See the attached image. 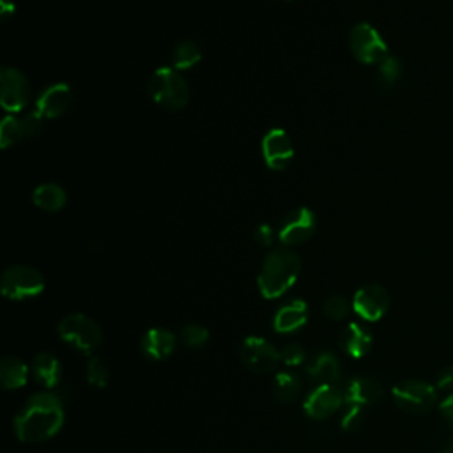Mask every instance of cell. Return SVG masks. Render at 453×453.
<instances>
[{"mask_svg":"<svg viewBox=\"0 0 453 453\" xmlns=\"http://www.w3.org/2000/svg\"><path fill=\"white\" fill-rule=\"evenodd\" d=\"M435 388L439 391H453V366H446L439 372Z\"/></svg>","mask_w":453,"mask_h":453,"instance_id":"obj_33","label":"cell"},{"mask_svg":"<svg viewBox=\"0 0 453 453\" xmlns=\"http://www.w3.org/2000/svg\"><path fill=\"white\" fill-rule=\"evenodd\" d=\"M73 103L71 88L65 83L50 85L37 99V111L46 119L64 115Z\"/></svg>","mask_w":453,"mask_h":453,"instance_id":"obj_15","label":"cell"},{"mask_svg":"<svg viewBox=\"0 0 453 453\" xmlns=\"http://www.w3.org/2000/svg\"><path fill=\"white\" fill-rule=\"evenodd\" d=\"M345 402L343 391L334 384H319L304 398L303 409L311 419H324L336 412Z\"/></svg>","mask_w":453,"mask_h":453,"instance_id":"obj_12","label":"cell"},{"mask_svg":"<svg viewBox=\"0 0 453 453\" xmlns=\"http://www.w3.org/2000/svg\"><path fill=\"white\" fill-rule=\"evenodd\" d=\"M110 379V370L108 365L104 363V359L94 356L88 359L87 363V380L90 386L94 388H104L108 384Z\"/></svg>","mask_w":453,"mask_h":453,"instance_id":"obj_27","label":"cell"},{"mask_svg":"<svg viewBox=\"0 0 453 453\" xmlns=\"http://www.w3.org/2000/svg\"><path fill=\"white\" fill-rule=\"evenodd\" d=\"M441 453H453V442H451L449 446H446V448H444Z\"/></svg>","mask_w":453,"mask_h":453,"instance_id":"obj_36","label":"cell"},{"mask_svg":"<svg viewBox=\"0 0 453 453\" xmlns=\"http://www.w3.org/2000/svg\"><path fill=\"white\" fill-rule=\"evenodd\" d=\"M393 402L409 414H425L437 402V388L425 380H402L391 389Z\"/></svg>","mask_w":453,"mask_h":453,"instance_id":"obj_5","label":"cell"},{"mask_svg":"<svg viewBox=\"0 0 453 453\" xmlns=\"http://www.w3.org/2000/svg\"><path fill=\"white\" fill-rule=\"evenodd\" d=\"M200 58H202L200 46L193 41L179 42L172 53V64H173V69L177 71L191 69L195 64L200 62Z\"/></svg>","mask_w":453,"mask_h":453,"instance_id":"obj_24","label":"cell"},{"mask_svg":"<svg viewBox=\"0 0 453 453\" xmlns=\"http://www.w3.org/2000/svg\"><path fill=\"white\" fill-rule=\"evenodd\" d=\"M64 425L62 400L53 393H37L14 418V432L21 442H42Z\"/></svg>","mask_w":453,"mask_h":453,"instance_id":"obj_1","label":"cell"},{"mask_svg":"<svg viewBox=\"0 0 453 453\" xmlns=\"http://www.w3.org/2000/svg\"><path fill=\"white\" fill-rule=\"evenodd\" d=\"M182 340L191 349L203 347L207 343V340H209V329L200 326V324H188L182 329Z\"/></svg>","mask_w":453,"mask_h":453,"instance_id":"obj_28","label":"cell"},{"mask_svg":"<svg viewBox=\"0 0 453 453\" xmlns=\"http://www.w3.org/2000/svg\"><path fill=\"white\" fill-rule=\"evenodd\" d=\"M42 119L44 117L39 111H32L21 119V127H23L25 138H34L42 131V127H44Z\"/></svg>","mask_w":453,"mask_h":453,"instance_id":"obj_31","label":"cell"},{"mask_svg":"<svg viewBox=\"0 0 453 453\" xmlns=\"http://www.w3.org/2000/svg\"><path fill=\"white\" fill-rule=\"evenodd\" d=\"M150 99L165 110H180L189 101V87L173 67H159L147 83Z\"/></svg>","mask_w":453,"mask_h":453,"instance_id":"obj_3","label":"cell"},{"mask_svg":"<svg viewBox=\"0 0 453 453\" xmlns=\"http://www.w3.org/2000/svg\"><path fill=\"white\" fill-rule=\"evenodd\" d=\"M175 345H177L175 334L161 327L147 329L140 340L142 352L154 361H163L170 357L175 350Z\"/></svg>","mask_w":453,"mask_h":453,"instance_id":"obj_16","label":"cell"},{"mask_svg":"<svg viewBox=\"0 0 453 453\" xmlns=\"http://www.w3.org/2000/svg\"><path fill=\"white\" fill-rule=\"evenodd\" d=\"M308 375L319 384H334L340 377V361L333 352H320L308 366Z\"/></svg>","mask_w":453,"mask_h":453,"instance_id":"obj_20","label":"cell"},{"mask_svg":"<svg viewBox=\"0 0 453 453\" xmlns=\"http://www.w3.org/2000/svg\"><path fill=\"white\" fill-rule=\"evenodd\" d=\"M30 97V83L25 74L14 67H2L0 71V103L7 111H19Z\"/></svg>","mask_w":453,"mask_h":453,"instance_id":"obj_9","label":"cell"},{"mask_svg":"<svg viewBox=\"0 0 453 453\" xmlns=\"http://www.w3.org/2000/svg\"><path fill=\"white\" fill-rule=\"evenodd\" d=\"M301 391V384H299V377L292 372H280L274 377V384H273V393L276 396L278 402L281 403H292Z\"/></svg>","mask_w":453,"mask_h":453,"instance_id":"obj_23","label":"cell"},{"mask_svg":"<svg viewBox=\"0 0 453 453\" xmlns=\"http://www.w3.org/2000/svg\"><path fill=\"white\" fill-rule=\"evenodd\" d=\"M281 359H283V363L287 365V366H299L303 361H304V357H306V352H304V349L299 345V343H287L283 349H281Z\"/></svg>","mask_w":453,"mask_h":453,"instance_id":"obj_32","label":"cell"},{"mask_svg":"<svg viewBox=\"0 0 453 453\" xmlns=\"http://www.w3.org/2000/svg\"><path fill=\"white\" fill-rule=\"evenodd\" d=\"M352 55L361 64H380L388 57V46L380 34L368 23H357L349 34Z\"/></svg>","mask_w":453,"mask_h":453,"instance_id":"obj_7","label":"cell"},{"mask_svg":"<svg viewBox=\"0 0 453 453\" xmlns=\"http://www.w3.org/2000/svg\"><path fill=\"white\" fill-rule=\"evenodd\" d=\"M32 200L34 203L48 212H57L65 205V191L62 186L55 184V182H44L39 184L34 193H32Z\"/></svg>","mask_w":453,"mask_h":453,"instance_id":"obj_21","label":"cell"},{"mask_svg":"<svg viewBox=\"0 0 453 453\" xmlns=\"http://www.w3.org/2000/svg\"><path fill=\"white\" fill-rule=\"evenodd\" d=\"M58 336L73 349L90 354L94 352L103 338L101 327L96 320L83 313H71L58 322Z\"/></svg>","mask_w":453,"mask_h":453,"instance_id":"obj_4","label":"cell"},{"mask_svg":"<svg viewBox=\"0 0 453 453\" xmlns=\"http://www.w3.org/2000/svg\"><path fill=\"white\" fill-rule=\"evenodd\" d=\"M402 74V64L396 57H386L377 69V83L384 90H391Z\"/></svg>","mask_w":453,"mask_h":453,"instance_id":"obj_25","label":"cell"},{"mask_svg":"<svg viewBox=\"0 0 453 453\" xmlns=\"http://www.w3.org/2000/svg\"><path fill=\"white\" fill-rule=\"evenodd\" d=\"M439 412H441L442 419L446 421V425L453 428V393L448 395V396H444V398L441 400V403H439Z\"/></svg>","mask_w":453,"mask_h":453,"instance_id":"obj_34","label":"cell"},{"mask_svg":"<svg viewBox=\"0 0 453 453\" xmlns=\"http://www.w3.org/2000/svg\"><path fill=\"white\" fill-rule=\"evenodd\" d=\"M354 311L366 322L379 320L389 308V294L382 285L370 283L361 287L352 299Z\"/></svg>","mask_w":453,"mask_h":453,"instance_id":"obj_11","label":"cell"},{"mask_svg":"<svg viewBox=\"0 0 453 453\" xmlns=\"http://www.w3.org/2000/svg\"><path fill=\"white\" fill-rule=\"evenodd\" d=\"M253 239L260 246H269L273 242V228L269 225H260L253 232Z\"/></svg>","mask_w":453,"mask_h":453,"instance_id":"obj_35","label":"cell"},{"mask_svg":"<svg viewBox=\"0 0 453 453\" xmlns=\"http://www.w3.org/2000/svg\"><path fill=\"white\" fill-rule=\"evenodd\" d=\"M324 313L333 319V320H342L349 315V310H350V304L349 301L343 297V296H331L326 299L324 303Z\"/></svg>","mask_w":453,"mask_h":453,"instance_id":"obj_29","label":"cell"},{"mask_svg":"<svg viewBox=\"0 0 453 453\" xmlns=\"http://www.w3.org/2000/svg\"><path fill=\"white\" fill-rule=\"evenodd\" d=\"M23 127H21V119L16 117H5L0 124V145L2 149H7L19 140H23Z\"/></svg>","mask_w":453,"mask_h":453,"instance_id":"obj_26","label":"cell"},{"mask_svg":"<svg viewBox=\"0 0 453 453\" xmlns=\"http://www.w3.org/2000/svg\"><path fill=\"white\" fill-rule=\"evenodd\" d=\"M32 375L35 377V380L39 384H42L44 388L51 389L60 382L62 377V368H60V361L50 354V352H39L34 356L32 365H30Z\"/></svg>","mask_w":453,"mask_h":453,"instance_id":"obj_19","label":"cell"},{"mask_svg":"<svg viewBox=\"0 0 453 453\" xmlns=\"http://www.w3.org/2000/svg\"><path fill=\"white\" fill-rule=\"evenodd\" d=\"M28 368L16 356H4L0 361V380L5 389H19L27 384Z\"/></svg>","mask_w":453,"mask_h":453,"instance_id":"obj_22","label":"cell"},{"mask_svg":"<svg viewBox=\"0 0 453 453\" xmlns=\"http://www.w3.org/2000/svg\"><path fill=\"white\" fill-rule=\"evenodd\" d=\"M44 290V276L30 265H11L2 274V294L7 299L21 301L39 296Z\"/></svg>","mask_w":453,"mask_h":453,"instance_id":"obj_6","label":"cell"},{"mask_svg":"<svg viewBox=\"0 0 453 453\" xmlns=\"http://www.w3.org/2000/svg\"><path fill=\"white\" fill-rule=\"evenodd\" d=\"M315 226L317 219L313 211H310L308 207H299L285 216L278 230V239L285 246H296L308 241L313 235Z\"/></svg>","mask_w":453,"mask_h":453,"instance_id":"obj_10","label":"cell"},{"mask_svg":"<svg viewBox=\"0 0 453 453\" xmlns=\"http://www.w3.org/2000/svg\"><path fill=\"white\" fill-rule=\"evenodd\" d=\"M308 320V306L303 299H294L283 304L273 319V327L280 334H290L301 329Z\"/></svg>","mask_w":453,"mask_h":453,"instance_id":"obj_17","label":"cell"},{"mask_svg":"<svg viewBox=\"0 0 453 453\" xmlns=\"http://www.w3.org/2000/svg\"><path fill=\"white\" fill-rule=\"evenodd\" d=\"M363 419H365L363 407L347 405L345 411L342 412L340 426H342V430H345V432H356V430L363 425Z\"/></svg>","mask_w":453,"mask_h":453,"instance_id":"obj_30","label":"cell"},{"mask_svg":"<svg viewBox=\"0 0 453 453\" xmlns=\"http://www.w3.org/2000/svg\"><path fill=\"white\" fill-rule=\"evenodd\" d=\"M372 343H373L372 333L357 322H350L349 326H345V329L340 334V345L343 352H347L350 357H356V359L368 354L372 349Z\"/></svg>","mask_w":453,"mask_h":453,"instance_id":"obj_18","label":"cell"},{"mask_svg":"<svg viewBox=\"0 0 453 453\" xmlns=\"http://www.w3.org/2000/svg\"><path fill=\"white\" fill-rule=\"evenodd\" d=\"M301 271V258L296 251L287 248L273 250L260 267L257 283L265 299H276L283 296L297 280Z\"/></svg>","mask_w":453,"mask_h":453,"instance_id":"obj_2","label":"cell"},{"mask_svg":"<svg viewBox=\"0 0 453 453\" xmlns=\"http://www.w3.org/2000/svg\"><path fill=\"white\" fill-rule=\"evenodd\" d=\"M262 156L271 170H283L294 157V145L285 129L274 127L262 140Z\"/></svg>","mask_w":453,"mask_h":453,"instance_id":"obj_13","label":"cell"},{"mask_svg":"<svg viewBox=\"0 0 453 453\" xmlns=\"http://www.w3.org/2000/svg\"><path fill=\"white\" fill-rule=\"evenodd\" d=\"M239 352L244 366L255 373L273 372L281 359L280 350L262 336L244 338Z\"/></svg>","mask_w":453,"mask_h":453,"instance_id":"obj_8","label":"cell"},{"mask_svg":"<svg viewBox=\"0 0 453 453\" xmlns=\"http://www.w3.org/2000/svg\"><path fill=\"white\" fill-rule=\"evenodd\" d=\"M382 395H384V389L380 382L368 375H359L350 379L343 389L345 405H357V407L373 405L382 398Z\"/></svg>","mask_w":453,"mask_h":453,"instance_id":"obj_14","label":"cell"}]
</instances>
